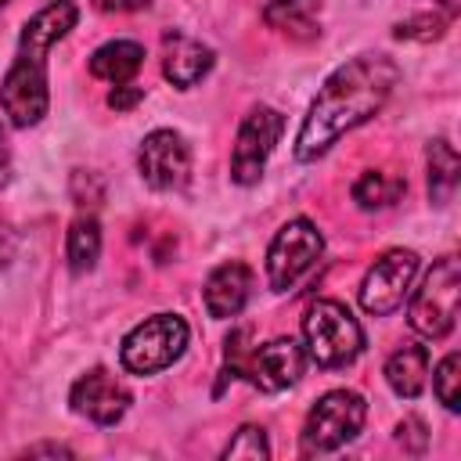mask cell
<instances>
[{
	"mask_svg": "<svg viewBox=\"0 0 461 461\" xmlns=\"http://www.w3.org/2000/svg\"><path fill=\"white\" fill-rule=\"evenodd\" d=\"M187 339L191 328L180 313H155L126 331L119 346V360L130 375H158L184 357Z\"/></svg>",
	"mask_w": 461,
	"mask_h": 461,
	"instance_id": "obj_5",
	"label": "cell"
},
{
	"mask_svg": "<svg viewBox=\"0 0 461 461\" xmlns=\"http://www.w3.org/2000/svg\"><path fill=\"white\" fill-rule=\"evenodd\" d=\"M432 393H436V400H439L447 411H457V407H461V357H457V353H447V357L436 364Z\"/></svg>",
	"mask_w": 461,
	"mask_h": 461,
	"instance_id": "obj_21",
	"label": "cell"
},
{
	"mask_svg": "<svg viewBox=\"0 0 461 461\" xmlns=\"http://www.w3.org/2000/svg\"><path fill=\"white\" fill-rule=\"evenodd\" d=\"M137 169L155 191H180L191 180V148L176 130H151L140 140Z\"/></svg>",
	"mask_w": 461,
	"mask_h": 461,
	"instance_id": "obj_11",
	"label": "cell"
},
{
	"mask_svg": "<svg viewBox=\"0 0 461 461\" xmlns=\"http://www.w3.org/2000/svg\"><path fill=\"white\" fill-rule=\"evenodd\" d=\"M144 65V47L133 40H108L90 54V76L104 83H130Z\"/></svg>",
	"mask_w": 461,
	"mask_h": 461,
	"instance_id": "obj_16",
	"label": "cell"
},
{
	"mask_svg": "<svg viewBox=\"0 0 461 461\" xmlns=\"http://www.w3.org/2000/svg\"><path fill=\"white\" fill-rule=\"evenodd\" d=\"M140 97H144L140 86H133V83H115V90L108 94V104H112L115 112H126V108H133Z\"/></svg>",
	"mask_w": 461,
	"mask_h": 461,
	"instance_id": "obj_24",
	"label": "cell"
},
{
	"mask_svg": "<svg viewBox=\"0 0 461 461\" xmlns=\"http://www.w3.org/2000/svg\"><path fill=\"white\" fill-rule=\"evenodd\" d=\"M249 328H238L223 342V378H245L263 393H281L295 385L306 371V349L295 339H270L249 349Z\"/></svg>",
	"mask_w": 461,
	"mask_h": 461,
	"instance_id": "obj_3",
	"label": "cell"
},
{
	"mask_svg": "<svg viewBox=\"0 0 461 461\" xmlns=\"http://www.w3.org/2000/svg\"><path fill=\"white\" fill-rule=\"evenodd\" d=\"M76 18L79 7L72 0H50L22 25L14 61L0 83V108L11 119V126L29 130L47 115V50L76 25Z\"/></svg>",
	"mask_w": 461,
	"mask_h": 461,
	"instance_id": "obj_2",
	"label": "cell"
},
{
	"mask_svg": "<svg viewBox=\"0 0 461 461\" xmlns=\"http://www.w3.org/2000/svg\"><path fill=\"white\" fill-rule=\"evenodd\" d=\"M101 14H130V11H144L151 0H90Z\"/></svg>",
	"mask_w": 461,
	"mask_h": 461,
	"instance_id": "obj_26",
	"label": "cell"
},
{
	"mask_svg": "<svg viewBox=\"0 0 461 461\" xmlns=\"http://www.w3.org/2000/svg\"><path fill=\"white\" fill-rule=\"evenodd\" d=\"M443 29H447V18H439V14H418L411 22H400L396 25V36L400 40H439Z\"/></svg>",
	"mask_w": 461,
	"mask_h": 461,
	"instance_id": "obj_23",
	"label": "cell"
},
{
	"mask_svg": "<svg viewBox=\"0 0 461 461\" xmlns=\"http://www.w3.org/2000/svg\"><path fill=\"white\" fill-rule=\"evenodd\" d=\"M263 22L285 36L313 40L321 32V0H270L263 7Z\"/></svg>",
	"mask_w": 461,
	"mask_h": 461,
	"instance_id": "obj_17",
	"label": "cell"
},
{
	"mask_svg": "<svg viewBox=\"0 0 461 461\" xmlns=\"http://www.w3.org/2000/svg\"><path fill=\"white\" fill-rule=\"evenodd\" d=\"M223 457H227V461H230V457H249V461H263V457H270L267 432H263L259 425H241V429L230 436V443L223 447Z\"/></svg>",
	"mask_w": 461,
	"mask_h": 461,
	"instance_id": "obj_22",
	"label": "cell"
},
{
	"mask_svg": "<svg viewBox=\"0 0 461 461\" xmlns=\"http://www.w3.org/2000/svg\"><path fill=\"white\" fill-rule=\"evenodd\" d=\"M11 256H14V230L0 220V267H7Z\"/></svg>",
	"mask_w": 461,
	"mask_h": 461,
	"instance_id": "obj_29",
	"label": "cell"
},
{
	"mask_svg": "<svg viewBox=\"0 0 461 461\" xmlns=\"http://www.w3.org/2000/svg\"><path fill=\"white\" fill-rule=\"evenodd\" d=\"M425 378H429V349L418 346V342H407L400 349L389 353L385 360V382L396 396L403 400H414L421 389H425Z\"/></svg>",
	"mask_w": 461,
	"mask_h": 461,
	"instance_id": "obj_15",
	"label": "cell"
},
{
	"mask_svg": "<svg viewBox=\"0 0 461 461\" xmlns=\"http://www.w3.org/2000/svg\"><path fill=\"white\" fill-rule=\"evenodd\" d=\"M396 439H411V450H421L425 447V425H421V418H403L396 425Z\"/></svg>",
	"mask_w": 461,
	"mask_h": 461,
	"instance_id": "obj_25",
	"label": "cell"
},
{
	"mask_svg": "<svg viewBox=\"0 0 461 461\" xmlns=\"http://www.w3.org/2000/svg\"><path fill=\"white\" fill-rule=\"evenodd\" d=\"M40 454H47V457H72V450L61 447V443H40V447H29L25 450V457H40Z\"/></svg>",
	"mask_w": 461,
	"mask_h": 461,
	"instance_id": "obj_27",
	"label": "cell"
},
{
	"mask_svg": "<svg viewBox=\"0 0 461 461\" xmlns=\"http://www.w3.org/2000/svg\"><path fill=\"white\" fill-rule=\"evenodd\" d=\"M97 256H101V223H97V216H76L68 223V234H65L68 270L86 274V270H94Z\"/></svg>",
	"mask_w": 461,
	"mask_h": 461,
	"instance_id": "obj_18",
	"label": "cell"
},
{
	"mask_svg": "<svg viewBox=\"0 0 461 461\" xmlns=\"http://www.w3.org/2000/svg\"><path fill=\"white\" fill-rule=\"evenodd\" d=\"M285 133V115L270 104H256L249 108V115L241 119L238 126V137H234V151H230V180L249 187L263 176L267 169V158L274 155L277 140Z\"/></svg>",
	"mask_w": 461,
	"mask_h": 461,
	"instance_id": "obj_9",
	"label": "cell"
},
{
	"mask_svg": "<svg viewBox=\"0 0 461 461\" xmlns=\"http://www.w3.org/2000/svg\"><path fill=\"white\" fill-rule=\"evenodd\" d=\"M418 277V252L411 249H385L360 281V306L371 317H389L403 306L411 295V285Z\"/></svg>",
	"mask_w": 461,
	"mask_h": 461,
	"instance_id": "obj_10",
	"label": "cell"
},
{
	"mask_svg": "<svg viewBox=\"0 0 461 461\" xmlns=\"http://www.w3.org/2000/svg\"><path fill=\"white\" fill-rule=\"evenodd\" d=\"M4 7H7V0H0V11H4Z\"/></svg>",
	"mask_w": 461,
	"mask_h": 461,
	"instance_id": "obj_30",
	"label": "cell"
},
{
	"mask_svg": "<svg viewBox=\"0 0 461 461\" xmlns=\"http://www.w3.org/2000/svg\"><path fill=\"white\" fill-rule=\"evenodd\" d=\"M252 285H256V274L249 263L241 259H227L220 263L209 277H205V288H202V299H205V310L209 317L216 321H227V317H238L252 295Z\"/></svg>",
	"mask_w": 461,
	"mask_h": 461,
	"instance_id": "obj_13",
	"label": "cell"
},
{
	"mask_svg": "<svg viewBox=\"0 0 461 461\" xmlns=\"http://www.w3.org/2000/svg\"><path fill=\"white\" fill-rule=\"evenodd\" d=\"M403 191H407L403 176H396V173H389V169H367V173H360L357 184H353V202H357L360 209H389V205L400 202Z\"/></svg>",
	"mask_w": 461,
	"mask_h": 461,
	"instance_id": "obj_20",
	"label": "cell"
},
{
	"mask_svg": "<svg viewBox=\"0 0 461 461\" xmlns=\"http://www.w3.org/2000/svg\"><path fill=\"white\" fill-rule=\"evenodd\" d=\"M364 418H367V403L360 393H353V389L324 393L303 421V450L306 454H331V450L346 447L364 429Z\"/></svg>",
	"mask_w": 461,
	"mask_h": 461,
	"instance_id": "obj_7",
	"label": "cell"
},
{
	"mask_svg": "<svg viewBox=\"0 0 461 461\" xmlns=\"http://www.w3.org/2000/svg\"><path fill=\"white\" fill-rule=\"evenodd\" d=\"M321 252H324V238H321L317 223L306 220V216L288 220L267 249V281H270V288L274 292H292L317 267Z\"/></svg>",
	"mask_w": 461,
	"mask_h": 461,
	"instance_id": "obj_8",
	"label": "cell"
},
{
	"mask_svg": "<svg viewBox=\"0 0 461 461\" xmlns=\"http://www.w3.org/2000/svg\"><path fill=\"white\" fill-rule=\"evenodd\" d=\"M68 403L76 414L90 418L94 425H115L130 411V389L104 367H90L72 382Z\"/></svg>",
	"mask_w": 461,
	"mask_h": 461,
	"instance_id": "obj_12",
	"label": "cell"
},
{
	"mask_svg": "<svg viewBox=\"0 0 461 461\" xmlns=\"http://www.w3.org/2000/svg\"><path fill=\"white\" fill-rule=\"evenodd\" d=\"M11 180V148H7V133H4V122H0V187Z\"/></svg>",
	"mask_w": 461,
	"mask_h": 461,
	"instance_id": "obj_28",
	"label": "cell"
},
{
	"mask_svg": "<svg viewBox=\"0 0 461 461\" xmlns=\"http://www.w3.org/2000/svg\"><path fill=\"white\" fill-rule=\"evenodd\" d=\"M400 79V68L385 54H360L346 65H339L317 90L299 137H295V158L313 162L321 158L339 137L364 126L371 115L382 112L393 86Z\"/></svg>",
	"mask_w": 461,
	"mask_h": 461,
	"instance_id": "obj_1",
	"label": "cell"
},
{
	"mask_svg": "<svg viewBox=\"0 0 461 461\" xmlns=\"http://www.w3.org/2000/svg\"><path fill=\"white\" fill-rule=\"evenodd\" d=\"M212 61H216V54L202 40H194V36H187L180 29H169L162 36V72H166V79L173 86H184V90L194 86L198 79L209 76Z\"/></svg>",
	"mask_w": 461,
	"mask_h": 461,
	"instance_id": "obj_14",
	"label": "cell"
},
{
	"mask_svg": "<svg viewBox=\"0 0 461 461\" xmlns=\"http://www.w3.org/2000/svg\"><path fill=\"white\" fill-rule=\"evenodd\" d=\"M303 349L317 367H346L364 349V328L339 299H317L303 313Z\"/></svg>",
	"mask_w": 461,
	"mask_h": 461,
	"instance_id": "obj_4",
	"label": "cell"
},
{
	"mask_svg": "<svg viewBox=\"0 0 461 461\" xmlns=\"http://www.w3.org/2000/svg\"><path fill=\"white\" fill-rule=\"evenodd\" d=\"M457 295H461V267L457 256H443L425 274L421 288L411 295L407 324L421 339H443L454 331L457 321Z\"/></svg>",
	"mask_w": 461,
	"mask_h": 461,
	"instance_id": "obj_6",
	"label": "cell"
},
{
	"mask_svg": "<svg viewBox=\"0 0 461 461\" xmlns=\"http://www.w3.org/2000/svg\"><path fill=\"white\" fill-rule=\"evenodd\" d=\"M425 162H429V198L436 205H447L450 194L457 191V169H461L454 144L450 140H432Z\"/></svg>",
	"mask_w": 461,
	"mask_h": 461,
	"instance_id": "obj_19",
	"label": "cell"
}]
</instances>
